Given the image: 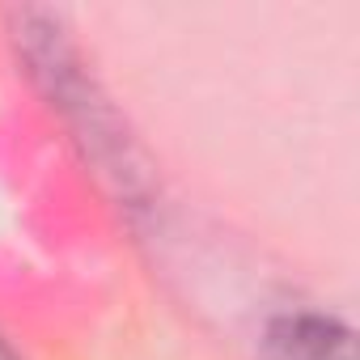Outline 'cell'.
<instances>
[{"label": "cell", "instance_id": "cell-2", "mask_svg": "<svg viewBox=\"0 0 360 360\" xmlns=\"http://www.w3.org/2000/svg\"><path fill=\"white\" fill-rule=\"evenodd\" d=\"M0 360H22V356H18V352H13V347L5 343V339H0Z\"/></svg>", "mask_w": 360, "mask_h": 360}, {"label": "cell", "instance_id": "cell-1", "mask_svg": "<svg viewBox=\"0 0 360 360\" xmlns=\"http://www.w3.org/2000/svg\"><path fill=\"white\" fill-rule=\"evenodd\" d=\"M259 360H356V335L326 314H280L259 339Z\"/></svg>", "mask_w": 360, "mask_h": 360}]
</instances>
